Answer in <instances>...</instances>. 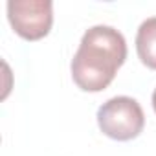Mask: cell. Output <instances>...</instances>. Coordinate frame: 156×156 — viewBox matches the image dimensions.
I'll list each match as a JSON object with an SVG mask.
<instances>
[{"mask_svg":"<svg viewBox=\"0 0 156 156\" xmlns=\"http://www.w3.org/2000/svg\"><path fill=\"white\" fill-rule=\"evenodd\" d=\"M127 59L125 37L112 26L90 28L72 59V77L85 92H101Z\"/></svg>","mask_w":156,"mask_h":156,"instance_id":"6da1fadb","label":"cell"},{"mask_svg":"<svg viewBox=\"0 0 156 156\" xmlns=\"http://www.w3.org/2000/svg\"><path fill=\"white\" fill-rule=\"evenodd\" d=\"M98 125L108 138L129 141L143 130L145 116L136 99L129 96H118L99 107Z\"/></svg>","mask_w":156,"mask_h":156,"instance_id":"7a4b0ae2","label":"cell"},{"mask_svg":"<svg viewBox=\"0 0 156 156\" xmlns=\"http://www.w3.org/2000/svg\"><path fill=\"white\" fill-rule=\"evenodd\" d=\"M8 19L22 39L39 41L51 30L53 4L50 0H9Z\"/></svg>","mask_w":156,"mask_h":156,"instance_id":"3957f363","label":"cell"},{"mask_svg":"<svg viewBox=\"0 0 156 156\" xmlns=\"http://www.w3.org/2000/svg\"><path fill=\"white\" fill-rule=\"evenodd\" d=\"M136 50L141 62L156 70V17L141 22L136 35Z\"/></svg>","mask_w":156,"mask_h":156,"instance_id":"277c9868","label":"cell"},{"mask_svg":"<svg viewBox=\"0 0 156 156\" xmlns=\"http://www.w3.org/2000/svg\"><path fill=\"white\" fill-rule=\"evenodd\" d=\"M152 107H154V112H156V88L152 92Z\"/></svg>","mask_w":156,"mask_h":156,"instance_id":"5b68a950","label":"cell"}]
</instances>
